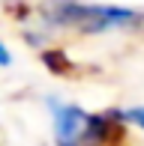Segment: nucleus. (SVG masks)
<instances>
[{
    "label": "nucleus",
    "instance_id": "obj_3",
    "mask_svg": "<svg viewBox=\"0 0 144 146\" xmlns=\"http://www.w3.org/2000/svg\"><path fill=\"white\" fill-rule=\"evenodd\" d=\"M123 116H126L129 122H135L138 128H144V108H132V110H126Z\"/></svg>",
    "mask_w": 144,
    "mask_h": 146
},
{
    "label": "nucleus",
    "instance_id": "obj_4",
    "mask_svg": "<svg viewBox=\"0 0 144 146\" xmlns=\"http://www.w3.org/2000/svg\"><path fill=\"white\" fill-rule=\"evenodd\" d=\"M12 63V57H9V51H6V45L0 42V66H9Z\"/></svg>",
    "mask_w": 144,
    "mask_h": 146
},
{
    "label": "nucleus",
    "instance_id": "obj_2",
    "mask_svg": "<svg viewBox=\"0 0 144 146\" xmlns=\"http://www.w3.org/2000/svg\"><path fill=\"white\" fill-rule=\"evenodd\" d=\"M102 119L72 104H54V131L60 146H93L102 137Z\"/></svg>",
    "mask_w": 144,
    "mask_h": 146
},
{
    "label": "nucleus",
    "instance_id": "obj_1",
    "mask_svg": "<svg viewBox=\"0 0 144 146\" xmlns=\"http://www.w3.org/2000/svg\"><path fill=\"white\" fill-rule=\"evenodd\" d=\"M57 24H69L84 33H105L114 27H126V24L138 21V15L129 9H117V6H87V3H57L48 12Z\"/></svg>",
    "mask_w": 144,
    "mask_h": 146
}]
</instances>
